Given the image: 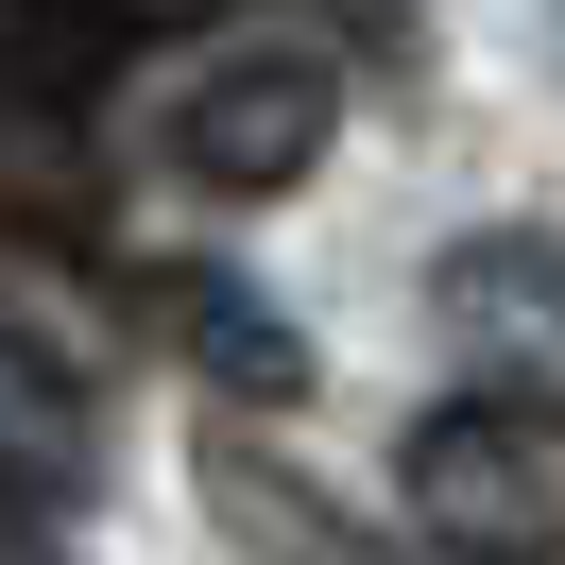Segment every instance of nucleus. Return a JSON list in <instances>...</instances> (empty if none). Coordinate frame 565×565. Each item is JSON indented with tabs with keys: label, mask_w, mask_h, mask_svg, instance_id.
<instances>
[{
	"label": "nucleus",
	"mask_w": 565,
	"mask_h": 565,
	"mask_svg": "<svg viewBox=\"0 0 565 565\" xmlns=\"http://www.w3.org/2000/svg\"><path fill=\"white\" fill-rule=\"evenodd\" d=\"M394 514H412V548H428V565H565L548 428L480 412V394H446V412L394 446Z\"/></svg>",
	"instance_id": "1"
},
{
	"label": "nucleus",
	"mask_w": 565,
	"mask_h": 565,
	"mask_svg": "<svg viewBox=\"0 0 565 565\" xmlns=\"http://www.w3.org/2000/svg\"><path fill=\"white\" fill-rule=\"evenodd\" d=\"M428 343L462 360V394L565 446V241L548 223H480L428 257Z\"/></svg>",
	"instance_id": "2"
},
{
	"label": "nucleus",
	"mask_w": 565,
	"mask_h": 565,
	"mask_svg": "<svg viewBox=\"0 0 565 565\" xmlns=\"http://www.w3.org/2000/svg\"><path fill=\"white\" fill-rule=\"evenodd\" d=\"M326 138H343V70H326L309 35L223 52V70L172 104V172H189V189H223V206H275V189H309V172H326Z\"/></svg>",
	"instance_id": "3"
},
{
	"label": "nucleus",
	"mask_w": 565,
	"mask_h": 565,
	"mask_svg": "<svg viewBox=\"0 0 565 565\" xmlns=\"http://www.w3.org/2000/svg\"><path fill=\"white\" fill-rule=\"evenodd\" d=\"M0 480L52 497V514H86V480H104V394H86L35 326H0Z\"/></svg>",
	"instance_id": "4"
},
{
	"label": "nucleus",
	"mask_w": 565,
	"mask_h": 565,
	"mask_svg": "<svg viewBox=\"0 0 565 565\" xmlns=\"http://www.w3.org/2000/svg\"><path fill=\"white\" fill-rule=\"evenodd\" d=\"M104 86H120L104 0H0V138H70Z\"/></svg>",
	"instance_id": "5"
},
{
	"label": "nucleus",
	"mask_w": 565,
	"mask_h": 565,
	"mask_svg": "<svg viewBox=\"0 0 565 565\" xmlns=\"http://www.w3.org/2000/svg\"><path fill=\"white\" fill-rule=\"evenodd\" d=\"M172 326H189V360H206L223 394H257V412H309V343H291V309H275V291H241V275H172Z\"/></svg>",
	"instance_id": "6"
},
{
	"label": "nucleus",
	"mask_w": 565,
	"mask_h": 565,
	"mask_svg": "<svg viewBox=\"0 0 565 565\" xmlns=\"http://www.w3.org/2000/svg\"><path fill=\"white\" fill-rule=\"evenodd\" d=\"M0 565H86V548H70V514H52V497L0 480Z\"/></svg>",
	"instance_id": "7"
},
{
	"label": "nucleus",
	"mask_w": 565,
	"mask_h": 565,
	"mask_svg": "<svg viewBox=\"0 0 565 565\" xmlns=\"http://www.w3.org/2000/svg\"><path fill=\"white\" fill-rule=\"evenodd\" d=\"M104 35L138 52V35H223V0H104Z\"/></svg>",
	"instance_id": "8"
}]
</instances>
